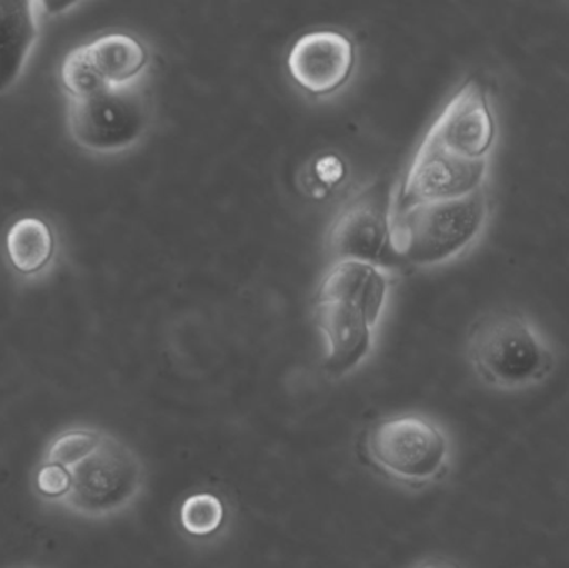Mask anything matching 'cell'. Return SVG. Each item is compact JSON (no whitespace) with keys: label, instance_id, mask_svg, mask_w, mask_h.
Wrapping results in <instances>:
<instances>
[{"label":"cell","instance_id":"6","mask_svg":"<svg viewBox=\"0 0 569 568\" xmlns=\"http://www.w3.org/2000/svg\"><path fill=\"white\" fill-rule=\"evenodd\" d=\"M335 262L357 260L390 269L400 260L393 236V203L378 189L360 193L341 209L328 232Z\"/></svg>","mask_w":569,"mask_h":568},{"label":"cell","instance_id":"11","mask_svg":"<svg viewBox=\"0 0 569 568\" xmlns=\"http://www.w3.org/2000/svg\"><path fill=\"white\" fill-rule=\"evenodd\" d=\"M390 280L387 270L371 263L335 262L321 280L318 302H340L360 310L377 329L387 309Z\"/></svg>","mask_w":569,"mask_h":568},{"label":"cell","instance_id":"5","mask_svg":"<svg viewBox=\"0 0 569 568\" xmlns=\"http://www.w3.org/2000/svg\"><path fill=\"white\" fill-rule=\"evenodd\" d=\"M152 126V107L140 86L70 100L67 127L80 149L116 156L139 146Z\"/></svg>","mask_w":569,"mask_h":568},{"label":"cell","instance_id":"20","mask_svg":"<svg viewBox=\"0 0 569 568\" xmlns=\"http://www.w3.org/2000/svg\"><path fill=\"white\" fill-rule=\"evenodd\" d=\"M79 7V2L73 3H40V9L46 10V13H50V16H59V13H67L69 10L76 9Z\"/></svg>","mask_w":569,"mask_h":568},{"label":"cell","instance_id":"10","mask_svg":"<svg viewBox=\"0 0 569 568\" xmlns=\"http://www.w3.org/2000/svg\"><path fill=\"white\" fill-rule=\"evenodd\" d=\"M317 323L325 342V369L330 376L357 372L373 352L375 327L355 309L340 302H318Z\"/></svg>","mask_w":569,"mask_h":568},{"label":"cell","instance_id":"13","mask_svg":"<svg viewBox=\"0 0 569 568\" xmlns=\"http://www.w3.org/2000/svg\"><path fill=\"white\" fill-rule=\"evenodd\" d=\"M39 2H0V93L16 86L39 37Z\"/></svg>","mask_w":569,"mask_h":568},{"label":"cell","instance_id":"15","mask_svg":"<svg viewBox=\"0 0 569 568\" xmlns=\"http://www.w3.org/2000/svg\"><path fill=\"white\" fill-rule=\"evenodd\" d=\"M102 434L103 429L90 426H73L59 430L47 442L40 462L72 470L96 450Z\"/></svg>","mask_w":569,"mask_h":568},{"label":"cell","instance_id":"1","mask_svg":"<svg viewBox=\"0 0 569 568\" xmlns=\"http://www.w3.org/2000/svg\"><path fill=\"white\" fill-rule=\"evenodd\" d=\"M363 452L387 482L408 492H423L450 476L455 440L437 417L408 410L375 422L365 434Z\"/></svg>","mask_w":569,"mask_h":568},{"label":"cell","instance_id":"8","mask_svg":"<svg viewBox=\"0 0 569 568\" xmlns=\"http://www.w3.org/2000/svg\"><path fill=\"white\" fill-rule=\"evenodd\" d=\"M425 139L468 160H490L498 126L487 87L471 79L455 92L438 113Z\"/></svg>","mask_w":569,"mask_h":568},{"label":"cell","instance_id":"4","mask_svg":"<svg viewBox=\"0 0 569 568\" xmlns=\"http://www.w3.org/2000/svg\"><path fill=\"white\" fill-rule=\"evenodd\" d=\"M142 457L122 437L103 430L86 460L70 470V489L52 506L87 522H109L130 512L147 490Z\"/></svg>","mask_w":569,"mask_h":568},{"label":"cell","instance_id":"12","mask_svg":"<svg viewBox=\"0 0 569 568\" xmlns=\"http://www.w3.org/2000/svg\"><path fill=\"white\" fill-rule=\"evenodd\" d=\"M83 49L107 89L140 86L150 67L149 47L130 33H106Z\"/></svg>","mask_w":569,"mask_h":568},{"label":"cell","instance_id":"18","mask_svg":"<svg viewBox=\"0 0 569 568\" xmlns=\"http://www.w3.org/2000/svg\"><path fill=\"white\" fill-rule=\"evenodd\" d=\"M33 489L40 500L56 504L69 492L70 470L52 464L39 462V467L33 472Z\"/></svg>","mask_w":569,"mask_h":568},{"label":"cell","instance_id":"14","mask_svg":"<svg viewBox=\"0 0 569 568\" xmlns=\"http://www.w3.org/2000/svg\"><path fill=\"white\" fill-rule=\"evenodd\" d=\"M53 250L56 239L52 229L39 217H22L7 230V259L22 276H33L46 269L52 260Z\"/></svg>","mask_w":569,"mask_h":568},{"label":"cell","instance_id":"7","mask_svg":"<svg viewBox=\"0 0 569 568\" xmlns=\"http://www.w3.org/2000/svg\"><path fill=\"white\" fill-rule=\"evenodd\" d=\"M488 169L490 160L463 159L423 139L398 190L393 210L471 196L487 187Z\"/></svg>","mask_w":569,"mask_h":568},{"label":"cell","instance_id":"2","mask_svg":"<svg viewBox=\"0 0 569 568\" xmlns=\"http://www.w3.org/2000/svg\"><path fill=\"white\" fill-rule=\"evenodd\" d=\"M471 370L498 392L541 386L557 367V353L540 327L520 312H497L478 320L467 340Z\"/></svg>","mask_w":569,"mask_h":568},{"label":"cell","instance_id":"3","mask_svg":"<svg viewBox=\"0 0 569 568\" xmlns=\"http://www.w3.org/2000/svg\"><path fill=\"white\" fill-rule=\"evenodd\" d=\"M490 210L487 187L463 199L393 210L398 257L421 269L453 262L483 236Z\"/></svg>","mask_w":569,"mask_h":568},{"label":"cell","instance_id":"19","mask_svg":"<svg viewBox=\"0 0 569 568\" xmlns=\"http://www.w3.org/2000/svg\"><path fill=\"white\" fill-rule=\"evenodd\" d=\"M410 568H461L455 560L445 559V557H431V559L421 560Z\"/></svg>","mask_w":569,"mask_h":568},{"label":"cell","instance_id":"17","mask_svg":"<svg viewBox=\"0 0 569 568\" xmlns=\"http://www.w3.org/2000/svg\"><path fill=\"white\" fill-rule=\"evenodd\" d=\"M60 82L63 90L69 93L70 100L89 99L103 90H109L93 70L83 46L70 50L62 60Z\"/></svg>","mask_w":569,"mask_h":568},{"label":"cell","instance_id":"9","mask_svg":"<svg viewBox=\"0 0 569 568\" xmlns=\"http://www.w3.org/2000/svg\"><path fill=\"white\" fill-rule=\"evenodd\" d=\"M288 73L313 97L337 93L350 82L357 66L353 40L340 30L320 29L295 40L287 57Z\"/></svg>","mask_w":569,"mask_h":568},{"label":"cell","instance_id":"16","mask_svg":"<svg viewBox=\"0 0 569 568\" xmlns=\"http://www.w3.org/2000/svg\"><path fill=\"white\" fill-rule=\"evenodd\" d=\"M179 519L189 536H212L226 520V507L213 494H193L180 506Z\"/></svg>","mask_w":569,"mask_h":568}]
</instances>
